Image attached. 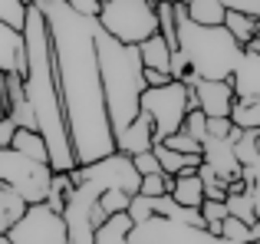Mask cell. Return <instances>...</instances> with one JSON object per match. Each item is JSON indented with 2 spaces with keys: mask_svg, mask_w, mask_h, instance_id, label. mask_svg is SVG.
<instances>
[{
  "mask_svg": "<svg viewBox=\"0 0 260 244\" xmlns=\"http://www.w3.org/2000/svg\"><path fill=\"white\" fill-rule=\"evenodd\" d=\"M26 4H30V0H0V23L20 30V26H23V17H26Z\"/></svg>",
  "mask_w": 260,
  "mask_h": 244,
  "instance_id": "484cf974",
  "label": "cell"
},
{
  "mask_svg": "<svg viewBox=\"0 0 260 244\" xmlns=\"http://www.w3.org/2000/svg\"><path fill=\"white\" fill-rule=\"evenodd\" d=\"M132 165H135V172H139V175L161 172V168H158V159H155L152 148H148V152H135V155H132Z\"/></svg>",
  "mask_w": 260,
  "mask_h": 244,
  "instance_id": "4dcf8cb0",
  "label": "cell"
},
{
  "mask_svg": "<svg viewBox=\"0 0 260 244\" xmlns=\"http://www.w3.org/2000/svg\"><path fill=\"white\" fill-rule=\"evenodd\" d=\"M50 175H53V168L46 165V162H37V159H30V155L10 148V145H0V181L10 185L26 205L46 198Z\"/></svg>",
  "mask_w": 260,
  "mask_h": 244,
  "instance_id": "52a82bcc",
  "label": "cell"
},
{
  "mask_svg": "<svg viewBox=\"0 0 260 244\" xmlns=\"http://www.w3.org/2000/svg\"><path fill=\"white\" fill-rule=\"evenodd\" d=\"M43 4H59V0H43Z\"/></svg>",
  "mask_w": 260,
  "mask_h": 244,
  "instance_id": "74e56055",
  "label": "cell"
},
{
  "mask_svg": "<svg viewBox=\"0 0 260 244\" xmlns=\"http://www.w3.org/2000/svg\"><path fill=\"white\" fill-rule=\"evenodd\" d=\"M231 89H234V99L241 103H260V50L257 46H244L237 66L228 76Z\"/></svg>",
  "mask_w": 260,
  "mask_h": 244,
  "instance_id": "30bf717a",
  "label": "cell"
},
{
  "mask_svg": "<svg viewBox=\"0 0 260 244\" xmlns=\"http://www.w3.org/2000/svg\"><path fill=\"white\" fill-rule=\"evenodd\" d=\"M4 116H7V112H4V103H0V119H4Z\"/></svg>",
  "mask_w": 260,
  "mask_h": 244,
  "instance_id": "8d00e7d4",
  "label": "cell"
},
{
  "mask_svg": "<svg viewBox=\"0 0 260 244\" xmlns=\"http://www.w3.org/2000/svg\"><path fill=\"white\" fill-rule=\"evenodd\" d=\"M224 208H228V215L241 218L244 225H260V185H247L237 195H224Z\"/></svg>",
  "mask_w": 260,
  "mask_h": 244,
  "instance_id": "4fadbf2b",
  "label": "cell"
},
{
  "mask_svg": "<svg viewBox=\"0 0 260 244\" xmlns=\"http://www.w3.org/2000/svg\"><path fill=\"white\" fill-rule=\"evenodd\" d=\"M155 142V129H152V119L145 112H139L119 135H115V152H125V155H135V152H148Z\"/></svg>",
  "mask_w": 260,
  "mask_h": 244,
  "instance_id": "7c38bea8",
  "label": "cell"
},
{
  "mask_svg": "<svg viewBox=\"0 0 260 244\" xmlns=\"http://www.w3.org/2000/svg\"><path fill=\"white\" fill-rule=\"evenodd\" d=\"M172 175L168 172H152V175H139V195L155 198V195H168L172 192Z\"/></svg>",
  "mask_w": 260,
  "mask_h": 244,
  "instance_id": "cb8c5ba5",
  "label": "cell"
},
{
  "mask_svg": "<svg viewBox=\"0 0 260 244\" xmlns=\"http://www.w3.org/2000/svg\"><path fill=\"white\" fill-rule=\"evenodd\" d=\"M125 215L132 218V225H135V221H145L148 215H152V205H148V198H145V195H139V192H135L132 198H128V208H125Z\"/></svg>",
  "mask_w": 260,
  "mask_h": 244,
  "instance_id": "f546056e",
  "label": "cell"
},
{
  "mask_svg": "<svg viewBox=\"0 0 260 244\" xmlns=\"http://www.w3.org/2000/svg\"><path fill=\"white\" fill-rule=\"evenodd\" d=\"M128 228H132V218L125 211L109 215L92 231V244H128Z\"/></svg>",
  "mask_w": 260,
  "mask_h": 244,
  "instance_id": "2e32d148",
  "label": "cell"
},
{
  "mask_svg": "<svg viewBox=\"0 0 260 244\" xmlns=\"http://www.w3.org/2000/svg\"><path fill=\"white\" fill-rule=\"evenodd\" d=\"M181 132H188L191 139L201 142L204 135H208V116H204L201 109H188V112H184V119H181Z\"/></svg>",
  "mask_w": 260,
  "mask_h": 244,
  "instance_id": "f1b7e54d",
  "label": "cell"
},
{
  "mask_svg": "<svg viewBox=\"0 0 260 244\" xmlns=\"http://www.w3.org/2000/svg\"><path fill=\"white\" fill-rule=\"evenodd\" d=\"M142 79H145V86H165L172 76L161 73V70H148V66H142Z\"/></svg>",
  "mask_w": 260,
  "mask_h": 244,
  "instance_id": "836d02e7",
  "label": "cell"
},
{
  "mask_svg": "<svg viewBox=\"0 0 260 244\" xmlns=\"http://www.w3.org/2000/svg\"><path fill=\"white\" fill-rule=\"evenodd\" d=\"M0 73H23V37L0 23Z\"/></svg>",
  "mask_w": 260,
  "mask_h": 244,
  "instance_id": "5bb4252c",
  "label": "cell"
},
{
  "mask_svg": "<svg viewBox=\"0 0 260 244\" xmlns=\"http://www.w3.org/2000/svg\"><path fill=\"white\" fill-rule=\"evenodd\" d=\"M172 198L178 205H188V208H198L204 201V188H201V178H198V168H181V172L172 175Z\"/></svg>",
  "mask_w": 260,
  "mask_h": 244,
  "instance_id": "9a60e30c",
  "label": "cell"
},
{
  "mask_svg": "<svg viewBox=\"0 0 260 244\" xmlns=\"http://www.w3.org/2000/svg\"><path fill=\"white\" fill-rule=\"evenodd\" d=\"M221 234L224 241H231V244H247V241H254V238H260V225H244L241 218H234V215H228V218L221 221Z\"/></svg>",
  "mask_w": 260,
  "mask_h": 244,
  "instance_id": "7402d4cb",
  "label": "cell"
},
{
  "mask_svg": "<svg viewBox=\"0 0 260 244\" xmlns=\"http://www.w3.org/2000/svg\"><path fill=\"white\" fill-rule=\"evenodd\" d=\"M152 4H188V0H152Z\"/></svg>",
  "mask_w": 260,
  "mask_h": 244,
  "instance_id": "d590c367",
  "label": "cell"
},
{
  "mask_svg": "<svg viewBox=\"0 0 260 244\" xmlns=\"http://www.w3.org/2000/svg\"><path fill=\"white\" fill-rule=\"evenodd\" d=\"M23 37V96L37 119V132L46 142V165L53 172H70L76 165V155L70 145V129H66V112L59 99L56 73H53V53H50V30H46L43 10L37 0L26 4V17L20 26Z\"/></svg>",
  "mask_w": 260,
  "mask_h": 244,
  "instance_id": "7a4b0ae2",
  "label": "cell"
},
{
  "mask_svg": "<svg viewBox=\"0 0 260 244\" xmlns=\"http://www.w3.org/2000/svg\"><path fill=\"white\" fill-rule=\"evenodd\" d=\"M70 10H76V13H83V17H95L99 13V0H63Z\"/></svg>",
  "mask_w": 260,
  "mask_h": 244,
  "instance_id": "d6a6232c",
  "label": "cell"
},
{
  "mask_svg": "<svg viewBox=\"0 0 260 244\" xmlns=\"http://www.w3.org/2000/svg\"><path fill=\"white\" fill-rule=\"evenodd\" d=\"M188 96L191 86H184L181 79H168L165 86H145L139 96V112H145L152 119L155 139H165L181 129V119L188 112Z\"/></svg>",
  "mask_w": 260,
  "mask_h": 244,
  "instance_id": "8992f818",
  "label": "cell"
},
{
  "mask_svg": "<svg viewBox=\"0 0 260 244\" xmlns=\"http://www.w3.org/2000/svg\"><path fill=\"white\" fill-rule=\"evenodd\" d=\"M191 89H194L198 109L204 112L208 119L214 116H228L231 103H234V89H231L228 79H191Z\"/></svg>",
  "mask_w": 260,
  "mask_h": 244,
  "instance_id": "8fae6325",
  "label": "cell"
},
{
  "mask_svg": "<svg viewBox=\"0 0 260 244\" xmlns=\"http://www.w3.org/2000/svg\"><path fill=\"white\" fill-rule=\"evenodd\" d=\"M152 152L155 159H158V168L168 175L181 172V168H198L201 165V155H184V152H175V148L161 145V142H152Z\"/></svg>",
  "mask_w": 260,
  "mask_h": 244,
  "instance_id": "ac0fdd59",
  "label": "cell"
},
{
  "mask_svg": "<svg viewBox=\"0 0 260 244\" xmlns=\"http://www.w3.org/2000/svg\"><path fill=\"white\" fill-rule=\"evenodd\" d=\"M128 244H231V241H224L221 234H211L208 228L148 215L145 221H135L128 228Z\"/></svg>",
  "mask_w": 260,
  "mask_h": 244,
  "instance_id": "ba28073f",
  "label": "cell"
},
{
  "mask_svg": "<svg viewBox=\"0 0 260 244\" xmlns=\"http://www.w3.org/2000/svg\"><path fill=\"white\" fill-rule=\"evenodd\" d=\"M10 148H17V152L30 155V159H37V162H46V142H43V135H40L37 129L17 126L13 135H10Z\"/></svg>",
  "mask_w": 260,
  "mask_h": 244,
  "instance_id": "d6986e66",
  "label": "cell"
},
{
  "mask_svg": "<svg viewBox=\"0 0 260 244\" xmlns=\"http://www.w3.org/2000/svg\"><path fill=\"white\" fill-rule=\"evenodd\" d=\"M184 13H188V20L204 23V26H221V20H224V7L217 0H188Z\"/></svg>",
  "mask_w": 260,
  "mask_h": 244,
  "instance_id": "ffe728a7",
  "label": "cell"
},
{
  "mask_svg": "<svg viewBox=\"0 0 260 244\" xmlns=\"http://www.w3.org/2000/svg\"><path fill=\"white\" fill-rule=\"evenodd\" d=\"M13 129H17V126H13V119H10V116H4V119H0V145H10Z\"/></svg>",
  "mask_w": 260,
  "mask_h": 244,
  "instance_id": "e575fe53",
  "label": "cell"
},
{
  "mask_svg": "<svg viewBox=\"0 0 260 244\" xmlns=\"http://www.w3.org/2000/svg\"><path fill=\"white\" fill-rule=\"evenodd\" d=\"M221 26L237 40V43H247V40L260 37V17H250V13H237V10H224Z\"/></svg>",
  "mask_w": 260,
  "mask_h": 244,
  "instance_id": "e0dca14e",
  "label": "cell"
},
{
  "mask_svg": "<svg viewBox=\"0 0 260 244\" xmlns=\"http://www.w3.org/2000/svg\"><path fill=\"white\" fill-rule=\"evenodd\" d=\"M175 37L188 73H194L198 79H228L244 53V46L224 26H204L188 20L184 4H175Z\"/></svg>",
  "mask_w": 260,
  "mask_h": 244,
  "instance_id": "277c9868",
  "label": "cell"
},
{
  "mask_svg": "<svg viewBox=\"0 0 260 244\" xmlns=\"http://www.w3.org/2000/svg\"><path fill=\"white\" fill-rule=\"evenodd\" d=\"M37 4L43 10L46 30H50L53 73H56L59 99H63L70 145L76 155V165H86V162L115 152L99 63H95V17H83V13L70 10L63 0L59 4L37 0Z\"/></svg>",
  "mask_w": 260,
  "mask_h": 244,
  "instance_id": "6da1fadb",
  "label": "cell"
},
{
  "mask_svg": "<svg viewBox=\"0 0 260 244\" xmlns=\"http://www.w3.org/2000/svg\"><path fill=\"white\" fill-rule=\"evenodd\" d=\"M155 142H161V145H168V148H175V152H184V155H201V142L198 139H191L188 132H172V135H165V139H155Z\"/></svg>",
  "mask_w": 260,
  "mask_h": 244,
  "instance_id": "83f0119b",
  "label": "cell"
},
{
  "mask_svg": "<svg viewBox=\"0 0 260 244\" xmlns=\"http://www.w3.org/2000/svg\"><path fill=\"white\" fill-rule=\"evenodd\" d=\"M128 198H132V195H128L125 188H106V192L99 195V208L106 215H119V211L128 208Z\"/></svg>",
  "mask_w": 260,
  "mask_h": 244,
  "instance_id": "4316f807",
  "label": "cell"
},
{
  "mask_svg": "<svg viewBox=\"0 0 260 244\" xmlns=\"http://www.w3.org/2000/svg\"><path fill=\"white\" fill-rule=\"evenodd\" d=\"M228 119L237 129H260V103H241V99H234Z\"/></svg>",
  "mask_w": 260,
  "mask_h": 244,
  "instance_id": "603a6c76",
  "label": "cell"
},
{
  "mask_svg": "<svg viewBox=\"0 0 260 244\" xmlns=\"http://www.w3.org/2000/svg\"><path fill=\"white\" fill-rule=\"evenodd\" d=\"M198 211H201L204 228H208L211 234H217V231H221V221L228 218V208H224V201H214V198H204L201 205H198Z\"/></svg>",
  "mask_w": 260,
  "mask_h": 244,
  "instance_id": "d4e9b609",
  "label": "cell"
},
{
  "mask_svg": "<svg viewBox=\"0 0 260 244\" xmlns=\"http://www.w3.org/2000/svg\"><path fill=\"white\" fill-rule=\"evenodd\" d=\"M224 10H237V13H250V17H260V0H217Z\"/></svg>",
  "mask_w": 260,
  "mask_h": 244,
  "instance_id": "1f68e13d",
  "label": "cell"
},
{
  "mask_svg": "<svg viewBox=\"0 0 260 244\" xmlns=\"http://www.w3.org/2000/svg\"><path fill=\"white\" fill-rule=\"evenodd\" d=\"M95 63H99V79H102V96H106V116L112 129V142L122 129L139 116V96L145 89L142 79V59L135 43H119L109 33L99 30L95 23Z\"/></svg>",
  "mask_w": 260,
  "mask_h": 244,
  "instance_id": "3957f363",
  "label": "cell"
},
{
  "mask_svg": "<svg viewBox=\"0 0 260 244\" xmlns=\"http://www.w3.org/2000/svg\"><path fill=\"white\" fill-rule=\"evenodd\" d=\"M10 244H70L66 241V221L59 211L46 208L43 201H33L23 208L17 221L4 234Z\"/></svg>",
  "mask_w": 260,
  "mask_h": 244,
  "instance_id": "9c48e42d",
  "label": "cell"
},
{
  "mask_svg": "<svg viewBox=\"0 0 260 244\" xmlns=\"http://www.w3.org/2000/svg\"><path fill=\"white\" fill-rule=\"evenodd\" d=\"M95 23L102 33H109L119 43H142L158 30L152 0H102Z\"/></svg>",
  "mask_w": 260,
  "mask_h": 244,
  "instance_id": "5b68a950",
  "label": "cell"
},
{
  "mask_svg": "<svg viewBox=\"0 0 260 244\" xmlns=\"http://www.w3.org/2000/svg\"><path fill=\"white\" fill-rule=\"evenodd\" d=\"M23 208H26V201L20 198L10 185H4V181H0V234H7V228H10L13 221L23 215Z\"/></svg>",
  "mask_w": 260,
  "mask_h": 244,
  "instance_id": "44dd1931",
  "label": "cell"
}]
</instances>
